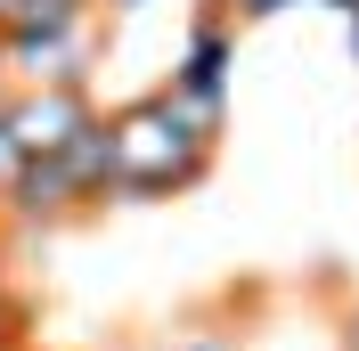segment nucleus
<instances>
[{"mask_svg": "<svg viewBox=\"0 0 359 351\" xmlns=\"http://www.w3.org/2000/svg\"><path fill=\"white\" fill-rule=\"evenodd\" d=\"M107 139H114V204H163L212 180L221 164V131H204L172 90H139L123 107H107Z\"/></svg>", "mask_w": 359, "mask_h": 351, "instance_id": "1", "label": "nucleus"}, {"mask_svg": "<svg viewBox=\"0 0 359 351\" xmlns=\"http://www.w3.org/2000/svg\"><path fill=\"white\" fill-rule=\"evenodd\" d=\"M229 74H237V25H229L221 8H196L188 49H180V66H172L163 90L196 114L204 131H221V123H229Z\"/></svg>", "mask_w": 359, "mask_h": 351, "instance_id": "2", "label": "nucleus"}, {"mask_svg": "<svg viewBox=\"0 0 359 351\" xmlns=\"http://www.w3.org/2000/svg\"><path fill=\"white\" fill-rule=\"evenodd\" d=\"M98 123V98L90 90H0V139L17 155H66L74 131Z\"/></svg>", "mask_w": 359, "mask_h": 351, "instance_id": "3", "label": "nucleus"}, {"mask_svg": "<svg viewBox=\"0 0 359 351\" xmlns=\"http://www.w3.org/2000/svg\"><path fill=\"white\" fill-rule=\"evenodd\" d=\"M0 220L49 237V229H74V220H90V213H82V197H74V180H66L57 155H17V172L0 180Z\"/></svg>", "mask_w": 359, "mask_h": 351, "instance_id": "4", "label": "nucleus"}, {"mask_svg": "<svg viewBox=\"0 0 359 351\" xmlns=\"http://www.w3.org/2000/svg\"><path fill=\"white\" fill-rule=\"evenodd\" d=\"M57 164H66L82 213H107V204H114V139H107V114H98V123H82V131H74V147L57 155Z\"/></svg>", "mask_w": 359, "mask_h": 351, "instance_id": "5", "label": "nucleus"}, {"mask_svg": "<svg viewBox=\"0 0 359 351\" xmlns=\"http://www.w3.org/2000/svg\"><path fill=\"white\" fill-rule=\"evenodd\" d=\"M98 17V0H8V17H0V41H57V33H82Z\"/></svg>", "mask_w": 359, "mask_h": 351, "instance_id": "6", "label": "nucleus"}, {"mask_svg": "<svg viewBox=\"0 0 359 351\" xmlns=\"http://www.w3.org/2000/svg\"><path fill=\"white\" fill-rule=\"evenodd\" d=\"M204 8H221V17L245 33V25H269V17H286V8H302V0H204Z\"/></svg>", "mask_w": 359, "mask_h": 351, "instance_id": "7", "label": "nucleus"}, {"mask_svg": "<svg viewBox=\"0 0 359 351\" xmlns=\"http://www.w3.org/2000/svg\"><path fill=\"white\" fill-rule=\"evenodd\" d=\"M17 343H33V303L8 286V294H0V351H17Z\"/></svg>", "mask_w": 359, "mask_h": 351, "instance_id": "8", "label": "nucleus"}, {"mask_svg": "<svg viewBox=\"0 0 359 351\" xmlns=\"http://www.w3.org/2000/svg\"><path fill=\"white\" fill-rule=\"evenodd\" d=\"M163 351H237V335L229 327H188V335H172Z\"/></svg>", "mask_w": 359, "mask_h": 351, "instance_id": "9", "label": "nucleus"}, {"mask_svg": "<svg viewBox=\"0 0 359 351\" xmlns=\"http://www.w3.org/2000/svg\"><path fill=\"white\" fill-rule=\"evenodd\" d=\"M335 343H343V351H359V303H351V310L335 319Z\"/></svg>", "mask_w": 359, "mask_h": 351, "instance_id": "10", "label": "nucleus"}, {"mask_svg": "<svg viewBox=\"0 0 359 351\" xmlns=\"http://www.w3.org/2000/svg\"><path fill=\"white\" fill-rule=\"evenodd\" d=\"M98 8H107V17H139V8H147V0H98Z\"/></svg>", "mask_w": 359, "mask_h": 351, "instance_id": "11", "label": "nucleus"}, {"mask_svg": "<svg viewBox=\"0 0 359 351\" xmlns=\"http://www.w3.org/2000/svg\"><path fill=\"white\" fill-rule=\"evenodd\" d=\"M0 294H8V229H0Z\"/></svg>", "mask_w": 359, "mask_h": 351, "instance_id": "12", "label": "nucleus"}, {"mask_svg": "<svg viewBox=\"0 0 359 351\" xmlns=\"http://www.w3.org/2000/svg\"><path fill=\"white\" fill-rule=\"evenodd\" d=\"M318 8H335V17H359V0H318Z\"/></svg>", "mask_w": 359, "mask_h": 351, "instance_id": "13", "label": "nucleus"}, {"mask_svg": "<svg viewBox=\"0 0 359 351\" xmlns=\"http://www.w3.org/2000/svg\"><path fill=\"white\" fill-rule=\"evenodd\" d=\"M343 33H351V66H359V17H343Z\"/></svg>", "mask_w": 359, "mask_h": 351, "instance_id": "14", "label": "nucleus"}, {"mask_svg": "<svg viewBox=\"0 0 359 351\" xmlns=\"http://www.w3.org/2000/svg\"><path fill=\"white\" fill-rule=\"evenodd\" d=\"M0 82H8V41H0Z\"/></svg>", "mask_w": 359, "mask_h": 351, "instance_id": "15", "label": "nucleus"}, {"mask_svg": "<svg viewBox=\"0 0 359 351\" xmlns=\"http://www.w3.org/2000/svg\"><path fill=\"white\" fill-rule=\"evenodd\" d=\"M17 351H49V343H17Z\"/></svg>", "mask_w": 359, "mask_h": 351, "instance_id": "16", "label": "nucleus"}, {"mask_svg": "<svg viewBox=\"0 0 359 351\" xmlns=\"http://www.w3.org/2000/svg\"><path fill=\"white\" fill-rule=\"evenodd\" d=\"M0 17H8V0H0Z\"/></svg>", "mask_w": 359, "mask_h": 351, "instance_id": "17", "label": "nucleus"}]
</instances>
